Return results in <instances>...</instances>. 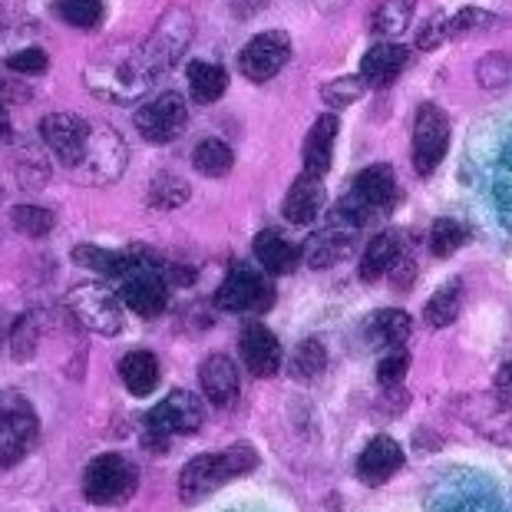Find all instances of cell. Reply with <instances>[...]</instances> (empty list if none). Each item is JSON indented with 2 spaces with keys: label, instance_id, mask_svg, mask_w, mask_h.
Segmentation results:
<instances>
[{
  "label": "cell",
  "instance_id": "cell-1",
  "mask_svg": "<svg viewBox=\"0 0 512 512\" xmlns=\"http://www.w3.org/2000/svg\"><path fill=\"white\" fill-rule=\"evenodd\" d=\"M156 63L149 60L146 47H129V50H116L106 53V57L93 60L86 67V86L90 93H96L100 100H113V103H133L139 96H146V90L159 80Z\"/></svg>",
  "mask_w": 512,
  "mask_h": 512
},
{
  "label": "cell",
  "instance_id": "cell-2",
  "mask_svg": "<svg viewBox=\"0 0 512 512\" xmlns=\"http://www.w3.org/2000/svg\"><path fill=\"white\" fill-rule=\"evenodd\" d=\"M258 466V450L252 443H232L219 453H202L182 466L179 473V496L182 503H202L215 489H222L232 479L252 473Z\"/></svg>",
  "mask_w": 512,
  "mask_h": 512
},
{
  "label": "cell",
  "instance_id": "cell-3",
  "mask_svg": "<svg viewBox=\"0 0 512 512\" xmlns=\"http://www.w3.org/2000/svg\"><path fill=\"white\" fill-rule=\"evenodd\" d=\"M202 420H205L202 400L195 394H189V390H172L166 400L156 403V407L146 413L143 443L149 446V450L166 453L172 437H189V433H195L202 427Z\"/></svg>",
  "mask_w": 512,
  "mask_h": 512
},
{
  "label": "cell",
  "instance_id": "cell-4",
  "mask_svg": "<svg viewBox=\"0 0 512 512\" xmlns=\"http://www.w3.org/2000/svg\"><path fill=\"white\" fill-rule=\"evenodd\" d=\"M136 486H139V470L119 453L96 456L83 473V496L93 506H123L133 499Z\"/></svg>",
  "mask_w": 512,
  "mask_h": 512
},
{
  "label": "cell",
  "instance_id": "cell-5",
  "mask_svg": "<svg viewBox=\"0 0 512 512\" xmlns=\"http://www.w3.org/2000/svg\"><path fill=\"white\" fill-rule=\"evenodd\" d=\"M67 308L76 324L100 337H113L123 331V298L103 288L100 281H83L67 294Z\"/></svg>",
  "mask_w": 512,
  "mask_h": 512
},
{
  "label": "cell",
  "instance_id": "cell-6",
  "mask_svg": "<svg viewBox=\"0 0 512 512\" xmlns=\"http://www.w3.org/2000/svg\"><path fill=\"white\" fill-rule=\"evenodd\" d=\"M37 433L40 420L34 407L20 394H14V390H7L4 400H0V463H4V470L17 466L34 450Z\"/></svg>",
  "mask_w": 512,
  "mask_h": 512
},
{
  "label": "cell",
  "instance_id": "cell-7",
  "mask_svg": "<svg viewBox=\"0 0 512 512\" xmlns=\"http://www.w3.org/2000/svg\"><path fill=\"white\" fill-rule=\"evenodd\" d=\"M40 139L60 166L76 172L83 166L86 149H90L93 123L76 113H47L40 119Z\"/></svg>",
  "mask_w": 512,
  "mask_h": 512
},
{
  "label": "cell",
  "instance_id": "cell-8",
  "mask_svg": "<svg viewBox=\"0 0 512 512\" xmlns=\"http://www.w3.org/2000/svg\"><path fill=\"white\" fill-rule=\"evenodd\" d=\"M450 149V116L437 103H423L413 116V143L410 159L417 176H433Z\"/></svg>",
  "mask_w": 512,
  "mask_h": 512
},
{
  "label": "cell",
  "instance_id": "cell-9",
  "mask_svg": "<svg viewBox=\"0 0 512 512\" xmlns=\"http://www.w3.org/2000/svg\"><path fill=\"white\" fill-rule=\"evenodd\" d=\"M129 162V149L126 143L119 139V133L110 123H93V139H90V149H86V159L83 166L73 172L76 179H83L86 185H110L123 176Z\"/></svg>",
  "mask_w": 512,
  "mask_h": 512
},
{
  "label": "cell",
  "instance_id": "cell-10",
  "mask_svg": "<svg viewBox=\"0 0 512 512\" xmlns=\"http://www.w3.org/2000/svg\"><path fill=\"white\" fill-rule=\"evenodd\" d=\"M192 34H195V20L185 7H169L166 14L156 20V27H152V34L143 40V47L159 73L176 67L182 53L189 50Z\"/></svg>",
  "mask_w": 512,
  "mask_h": 512
},
{
  "label": "cell",
  "instance_id": "cell-11",
  "mask_svg": "<svg viewBox=\"0 0 512 512\" xmlns=\"http://www.w3.org/2000/svg\"><path fill=\"white\" fill-rule=\"evenodd\" d=\"M291 57V37L285 30H265V34L252 37L238 53V70L245 80L268 83L281 73V67Z\"/></svg>",
  "mask_w": 512,
  "mask_h": 512
},
{
  "label": "cell",
  "instance_id": "cell-12",
  "mask_svg": "<svg viewBox=\"0 0 512 512\" xmlns=\"http://www.w3.org/2000/svg\"><path fill=\"white\" fill-rule=\"evenodd\" d=\"M275 301V291L265 281V275L248 265H235L225 275V281L215 291V304L222 311H268Z\"/></svg>",
  "mask_w": 512,
  "mask_h": 512
},
{
  "label": "cell",
  "instance_id": "cell-13",
  "mask_svg": "<svg viewBox=\"0 0 512 512\" xmlns=\"http://www.w3.org/2000/svg\"><path fill=\"white\" fill-rule=\"evenodd\" d=\"M456 410L476 433L499 446H512V400L496 394H473L456 400Z\"/></svg>",
  "mask_w": 512,
  "mask_h": 512
},
{
  "label": "cell",
  "instance_id": "cell-14",
  "mask_svg": "<svg viewBox=\"0 0 512 512\" xmlns=\"http://www.w3.org/2000/svg\"><path fill=\"white\" fill-rule=\"evenodd\" d=\"M185 126H189V106L172 90L136 110V129L149 143H172L185 133Z\"/></svg>",
  "mask_w": 512,
  "mask_h": 512
},
{
  "label": "cell",
  "instance_id": "cell-15",
  "mask_svg": "<svg viewBox=\"0 0 512 512\" xmlns=\"http://www.w3.org/2000/svg\"><path fill=\"white\" fill-rule=\"evenodd\" d=\"M119 298H123V304L133 314L152 321V318H159V314L166 311V304H169V285H166V278H162L156 268L146 265V261H139V265L129 271V275H123V285H119Z\"/></svg>",
  "mask_w": 512,
  "mask_h": 512
},
{
  "label": "cell",
  "instance_id": "cell-16",
  "mask_svg": "<svg viewBox=\"0 0 512 512\" xmlns=\"http://www.w3.org/2000/svg\"><path fill=\"white\" fill-rule=\"evenodd\" d=\"M238 351H242L245 367L261 380L275 377L281 370V344L261 321H248L245 324L242 337H238Z\"/></svg>",
  "mask_w": 512,
  "mask_h": 512
},
{
  "label": "cell",
  "instance_id": "cell-17",
  "mask_svg": "<svg viewBox=\"0 0 512 512\" xmlns=\"http://www.w3.org/2000/svg\"><path fill=\"white\" fill-rule=\"evenodd\" d=\"M351 199L357 205H364V209L377 219L380 212H387L390 205L397 202V172L384 166V162L367 166L364 172H357V179L351 185Z\"/></svg>",
  "mask_w": 512,
  "mask_h": 512
},
{
  "label": "cell",
  "instance_id": "cell-18",
  "mask_svg": "<svg viewBox=\"0 0 512 512\" xmlns=\"http://www.w3.org/2000/svg\"><path fill=\"white\" fill-rule=\"evenodd\" d=\"M403 466V450L394 437H374L364 453L357 456V479H361L364 486H384L390 483Z\"/></svg>",
  "mask_w": 512,
  "mask_h": 512
},
{
  "label": "cell",
  "instance_id": "cell-19",
  "mask_svg": "<svg viewBox=\"0 0 512 512\" xmlns=\"http://www.w3.org/2000/svg\"><path fill=\"white\" fill-rule=\"evenodd\" d=\"M199 384L202 394L215 407H228V403L238 400V390H242V380H238V367L232 357L225 354H212L205 357L199 367Z\"/></svg>",
  "mask_w": 512,
  "mask_h": 512
},
{
  "label": "cell",
  "instance_id": "cell-20",
  "mask_svg": "<svg viewBox=\"0 0 512 512\" xmlns=\"http://www.w3.org/2000/svg\"><path fill=\"white\" fill-rule=\"evenodd\" d=\"M324 202H328V192H324L321 176L301 172L285 195V219L291 225H311L324 212Z\"/></svg>",
  "mask_w": 512,
  "mask_h": 512
},
{
  "label": "cell",
  "instance_id": "cell-21",
  "mask_svg": "<svg viewBox=\"0 0 512 512\" xmlns=\"http://www.w3.org/2000/svg\"><path fill=\"white\" fill-rule=\"evenodd\" d=\"M410 63V53L407 47H400V43H377V47H370L361 60V76L367 80V86H374V90H384V86L397 83L400 73L407 70Z\"/></svg>",
  "mask_w": 512,
  "mask_h": 512
},
{
  "label": "cell",
  "instance_id": "cell-22",
  "mask_svg": "<svg viewBox=\"0 0 512 512\" xmlns=\"http://www.w3.org/2000/svg\"><path fill=\"white\" fill-rule=\"evenodd\" d=\"M337 133H341V123H337L334 113H324L314 119L308 139H304V172H314V176H324L331 169V159H334V143H337Z\"/></svg>",
  "mask_w": 512,
  "mask_h": 512
},
{
  "label": "cell",
  "instance_id": "cell-23",
  "mask_svg": "<svg viewBox=\"0 0 512 512\" xmlns=\"http://www.w3.org/2000/svg\"><path fill=\"white\" fill-rule=\"evenodd\" d=\"M255 258L268 275H291V271L301 265L304 248L288 242V238L275 232V228H265V232H258V238H255Z\"/></svg>",
  "mask_w": 512,
  "mask_h": 512
},
{
  "label": "cell",
  "instance_id": "cell-24",
  "mask_svg": "<svg viewBox=\"0 0 512 512\" xmlns=\"http://www.w3.org/2000/svg\"><path fill=\"white\" fill-rule=\"evenodd\" d=\"M354 238H357V232L331 222L324 232L308 238V245H304V261H308L311 268H328L337 258H344L347 252H351Z\"/></svg>",
  "mask_w": 512,
  "mask_h": 512
},
{
  "label": "cell",
  "instance_id": "cell-25",
  "mask_svg": "<svg viewBox=\"0 0 512 512\" xmlns=\"http://www.w3.org/2000/svg\"><path fill=\"white\" fill-rule=\"evenodd\" d=\"M400 255H403V238L397 232H380L367 242L357 275L364 281H380L384 275H390V268L397 265Z\"/></svg>",
  "mask_w": 512,
  "mask_h": 512
},
{
  "label": "cell",
  "instance_id": "cell-26",
  "mask_svg": "<svg viewBox=\"0 0 512 512\" xmlns=\"http://www.w3.org/2000/svg\"><path fill=\"white\" fill-rule=\"evenodd\" d=\"M159 377V361L149 351H133L119 361V380H123L133 397H149L159 387Z\"/></svg>",
  "mask_w": 512,
  "mask_h": 512
},
{
  "label": "cell",
  "instance_id": "cell-27",
  "mask_svg": "<svg viewBox=\"0 0 512 512\" xmlns=\"http://www.w3.org/2000/svg\"><path fill=\"white\" fill-rule=\"evenodd\" d=\"M73 261L90 271H100V275H129L139 261L129 252H113V248H100V245H76L73 248Z\"/></svg>",
  "mask_w": 512,
  "mask_h": 512
},
{
  "label": "cell",
  "instance_id": "cell-28",
  "mask_svg": "<svg viewBox=\"0 0 512 512\" xmlns=\"http://www.w3.org/2000/svg\"><path fill=\"white\" fill-rule=\"evenodd\" d=\"M228 86V76L219 63H209V60H195L189 63V93L195 103H215L222 100Z\"/></svg>",
  "mask_w": 512,
  "mask_h": 512
},
{
  "label": "cell",
  "instance_id": "cell-29",
  "mask_svg": "<svg viewBox=\"0 0 512 512\" xmlns=\"http://www.w3.org/2000/svg\"><path fill=\"white\" fill-rule=\"evenodd\" d=\"M192 166H195V172H202V176L222 179L235 166V152L228 149L222 139L209 136V139H202V143L192 149Z\"/></svg>",
  "mask_w": 512,
  "mask_h": 512
},
{
  "label": "cell",
  "instance_id": "cell-30",
  "mask_svg": "<svg viewBox=\"0 0 512 512\" xmlns=\"http://www.w3.org/2000/svg\"><path fill=\"white\" fill-rule=\"evenodd\" d=\"M410 328H413L410 314L400 311V308L377 311L374 318H370V324H367L370 337H374L377 344H384V347H403V341L410 337Z\"/></svg>",
  "mask_w": 512,
  "mask_h": 512
},
{
  "label": "cell",
  "instance_id": "cell-31",
  "mask_svg": "<svg viewBox=\"0 0 512 512\" xmlns=\"http://www.w3.org/2000/svg\"><path fill=\"white\" fill-rule=\"evenodd\" d=\"M410 17H413V0H380V7L370 17V30H374V37L384 40L400 37L410 27Z\"/></svg>",
  "mask_w": 512,
  "mask_h": 512
},
{
  "label": "cell",
  "instance_id": "cell-32",
  "mask_svg": "<svg viewBox=\"0 0 512 512\" xmlns=\"http://www.w3.org/2000/svg\"><path fill=\"white\" fill-rule=\"evenodd\" d=\"M460 308H463V285L460 281H450V285H443L427 301L423 318H427L430 328H450V324L460 318Z\"/></svg>",
  "mask_w": 512,
  "mask_h": 512
},
{
  "label": "cell",
  "instance_id": "cell-33",
  "mask_svg": "<svg viewBox=\"0 0 512 512\" xmlns=\"http://www.w3.org/2000/svg\"><path fill=\"white\" fill-rule=\"evenodd\" d=\"M189 182L179 179V176H172V172H159V176H152L149 182V205L152 209H159V212H176L179 205L189 202Z\"/></svg>",
  "mask_w": 512,
  "mask_h": 512
},
{
  "label": "cell",
  "instance_id": "cell-34",
  "mask_svg": "<svg viewBox=\"0 0 512 512\" xmlns=\"http://www.w3.org/2000/svg\"><path fill=\"white\" fill-rule=\"evenodd\" d=\"M324 367H328V351H324V344L318 337H308V341H301L294 347L291 354V377L294 380H318L324 374Z\"/></svg>",
  "mask_w": 512,
  "mask_h": 512
},
{
  "label": "cell",
  "instance_id": "cell-35",
  "mask_svg": "<svg viewBox=\"0 0 512 512\" xmlns=\"http://www.w3.org/2000/svg\"><path fill=\"white\" fill-rule=\"evenodd\" d=\"M57 17L76 30H93L103 20V0H53Z\"/></svg>",
  "mask_w": 512,
  "mask_h": 512
},
{
  "label": "cell",
  "instance_id": "cell-36",
  "mask_svg": "<svg viewBox=\"0 0 512 512\" xmlns=\"http://www.w3.org/2000/svg\"><path fill=\"white\" fill-rule=\"evenodd\" d=\"M10 222L27 238H47L53 232V225H57V215L43 209V205H14L10 209Z\"/></svg>",
  "mask_w": 512,
  "mask_h": 512
},
{
  "label": "cell",
  "instance_id": "cell-37",
  "mask_svg": "<svg viewBox=\"0 0 512 512\" xmlns=\"http://www.w3.org/2000/svg\"><path fill=\"white\" fill-rule=\"evenodd\" d=\"M499 20L489 14L483 7H463L460 14L450 17V37L453 40H470V37H479L486 34V30H493Z\"/></svg>",
  "mask_w": 512,
  "mask_h": 512
},
{
  "label": "cell",
  "instance_id": "cell-38",
  "mask_svg": "<svg viewBox=\"0 0 512 512\" xmlns=\"http://www.w3.org/2000/svg\"><path fill=\"white\" fill-rule=\"evenodd\" d=\"M466 245V228L456 219H437L430 228V252L437 258H450Z\"/></svg>",
  "mask_w": 512,
  "mask_h": 512
},
{
  "label": "cell",
  "instance_id": "cell-39",
  "mask_svg": "<svg viewBox=\"0 0 512 512\" xmlns=\"http://www.w3.org/2000/svg\"><path fill=\"white\" fill-rule=\"evenodd\" d=\"M364 93H367V80H364V76H337V80L321 86V100L328 103V106H337V110H341V106L357 103Z\"/></svg>",
  "mask_w": 512,
  "mask_h": 512
},
{
  "label": "cell",
  "instance_id": "cell-40",
  "mask_svg": "<svg viewBox=\"0 0 512 512\" xmlns=\"http://www.w3.org/2000/svg\"><path fill=\"white\" fill-rule=\"evenodd\" d=\"M433 512H506L499 506V499L479 493V489H463V493L446 496L440 506H433Z\"/></svg>",
  "mask_w": 512,
  "mask_h": 512
},
{
  "label": "cell",
  "instance_id": "cell-41",
  "mask_svg": "<svg viewBox=\"0 0 512 512\" xmlns=\"http://www.w3.org/2000/svg\"><path fill=\"white\" fill-rule=\"evenodd\" d=\"M37 344H40V321L34 314L17 318L14 331H10V354H14L17 361H30V357L37 354Z\"/></svg>",
  "mask_w": 512,
  "mask_h": 512
},
{
  "label": "cell",
  "instance_id": "cell-42",
  "mask_svg": "<svg viewBox=\"0 0 512 512\" xmlns=\"http://www.w3.org/2000/svg\"><path fill=\"white\" fill-rule=\"evenodd\" d=\"M496 205H499V219L512 232V139L496 166Z\"/></svg>",
  "mask_w": 512,
  "mask_h": 512
},
{
  "label": "cell",
  "instance_id": "cell-43",
  "mask_svg": "<svg viewBox=\"0 0 512 512\" xmlns=\"http://www.w3.org/2000/svg\"><path fill=\"white\" fill-rule=\"evenodd\" d=\"M479 86H486V90H499V86L512 83V60L506 57V53H496V57H486L483 63H479Z\"/></svg>",
  "mask_w": 512,
  "mask_h": 512
},
{
  "label": "cell",
  "instance_id": "cell-44",
  "mask_svg": "<svg viewBox=\"0 0 512 512\" xmlns=\"http://www.w3.org/2000/svg\"><path fill=\"white\" fill-rule=\"evenodd\" d=\"M47 67H50V57H47V50H40V47L17 50V53H10V57H7V70L10 73L40 76V73H47Z\"/></svg>",
  "mask_w": 512,
  "mask_h": 512
},
{
  "label": "cell",
  "instance_id": "cell-45",
  "mask_svg": "<svg viewBox=\"0 0 512 512\" xmlns=\"http://www.w3.org/2000/svg\"><path fill=\"white\" fill-rule=\"evenodd\" d=\"M410 370V354L403 347H390V354L377 364V380L380 387H397Z\"/></svg>",
  "mask_w": 512,
  "mask_h": 512
},
{
  "label": "cell",
  "instance_id": "cell-46",
  "mask_svg": "<svg viewBox=\"0 0 512 512\" xmlns=\"http://www.w3.org/2000/svg\"><path fill=\"white\" fill-rule=\"evenodd\" d=\"M446 37H450V17L433 14L427 24L417 30V50H437Z\"/></svg>",
  "mask_w": 512,
  "mask_h": 512
},
{
  "label": "cell",
  "instance_id": "cell-47",
  "mask_svg": "<svg viewBox=\"0 0 512 512\" xmlns=\"http://www.w3.org/2000/svg\"><path fill=\"white\" fill-rule=\"evenodd\" d=\"M413 278H417V261H413L407 252H403V255L397 258V265L390 268V281H394L397 288H407Z\"/></svg>",
  "mask_w": 512,
  "mask_h": 512
},
{
  "label": "cell",
  "instance_id": "cell-48",
  "mask_svg": "<svg viewBox=\"0 0 512 512\" xmlns=\"http://www.w3.org/2000/svg\"><path fill=\"white\" fill-rule=\"evenodd\" d=\"M496 390L499 394H512V361L496 374Z\"/></svg>",
  "mask_w": 512,
  "mask_h": 512
},
{
  "label": "cell",
  "instance_id": "cell-49",
  "mask_svg": "<svg viewBox=\"0 0 512 512\" xmlns=\"http://www.w3.org/2000/svg\"><path fill=\"white\" fill-rule=\"evenodd\" d=\"M347 4V0H314V7L321 10V14H337Z\"/></svg>",
  "mask_w": 512,
  "mask_h": 512
}]
</instances>
